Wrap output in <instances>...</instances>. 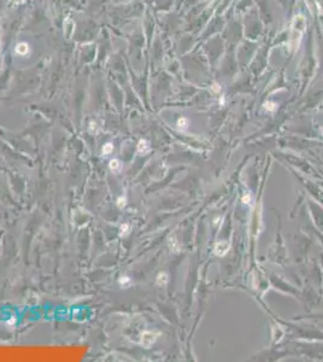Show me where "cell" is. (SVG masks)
Returning a JSON list of instances; mask_svg holds the SVG:
<instances>
[{
    "label": "cell",
    "instance_id": "1",
    "mask_svg": "<svg viewBox=\"0 0 323 362\" xmlns=\"http://www.w3.org/2000/svg\"><path fill=\"white\" fill-rule=\"evenodd\" d=\"M156 338H157L156 333H153V332H151V331H146L141 336V344L145 346V348H150V346L156 342Z\"/></svg>",
    "mask_w": 323,
    "mask_h": 362
},
{
    "label": "cell",
    "instance_id": "2",
    "mask_svg": "<svg viewBox=\"0 0 323 362\" xmlns=\"http://www.w3.org/2000/svg\"><path fill=\"white\" fill-rule=\"evenodd\" d=\"M229 250V244L227 241H220L215 245V253L216 255H220V256H223L227 253V251Z\"/></svg>",
    "mask_w": 323,
    "mask_h": 362
},
{
    "label": "cell",
    "instance_id": "3",
    "mask_svg": "<svg viewBox=\"0 0 323 362\" xmlns=\"http://www.w3.org/2000/svg\"><path fill=\"white\" fill-rule=\"evenodd\" d=\"M109 168L113 173H119L121 169H122V162L118 158H113L109 162Z\"/></svg>",
    "mask_w": 323,
    "mask_h": 362
},
{
    "label": "cell",
    "instance_id": "4",
    "mask_svg": "<svg viewBox=\"0 0 323 362\" xmlns=\"http://www.w3.org/2000/svg\"><path fill=\"white\" fill-rule=\"evenodd\" d=\"M137 153H140V155H146L148 151H150V144H148V141H146V140H140L139 141V144H137Z\"/></svg>",
    "mask_w": 323,
    "mask_h": 362
},
{
    "label": "cell",
    "instance_id": "5",
    "mask_svg": "<svg viewBox=\"0 0 323 362\" xmlns=\"http://www.w3.org/2000/svg\"><path fill=\"white\" fill-rule=\"evenodd\" d=\"M113 144L112 143H106L104 146H103V148H101V155L103 156H109V155H111L112 153V151H113Z\"/></svg>",
    "mask_w": 323,
    "mask_h": 362
},
{
    "label": "cell",
    "instance_id": "6",
    "mask_svg": "<svg viewBox=\"0 0 323 362\" xmlns=\"http://www.w3.org/2000/svg\"><path fill=\"white\" fill-rule=\"evenodd\" d=\"M118 282H119V285L122 286V287L127 289V287H129V286H132L133 280H132V278H129L128 275H124V277H122V278L118 280Z\"/></svg>",
    "mask_w": 323,
    "mask_h": 362
},
{
    "label": "cell",
    "instance_id": "7",
    "mask_svg": "<svg viewBox=\"0 0 323 362\" xmlns=\"http://www.w3.org/2000/svg\"><path fill=\"white\" fill-rule=\"evenodd\" d=\"M129 231H130V224H129V223H123V224L121 226L119 232H121V235H122V237H126V235L129 233Z\"/></svg>",
    "mask_w": 323,
    "mask_h": 362
},
{
    "label": "cell",
    "instance_id": "8",
    "mask_svg": "<svg viewBox=\"0 0 323 362\" xmlns=\"http://www.w3.org/2000/svg\"><path fill=\"white\" fill-rule=\"evenodd\" d=\"M116 204H117V206H118L119 209H123V208H124V206L127 205V198H126V197H123V195H121V197H118V198H117Z\"/></svg>",
    "mask_w": 323,
    "mask_h": 362
},
{
    "label": "cell",
    "instance_id": "9",
    "mask_svg": "<svg viewBox=\"0 0 323 362\" xmlns=\"http://www.w3.org/2000/svg\"><path fill=\"white\" fill-rule=\"evenodd\" d=\"M157 282H158V285H164V284H166V282H168V275H166L165 273L159 274L158 278H157Z\"/></svg>",
    "mask_w": 323,
    "mask_h": 362
},
{
    "label": "cell",
    "instance_id": "10",
    "mask_svg": "<svg viewBox=\"0 0 323 362\" xmlns=\"http://www.w3.org/2000/svg\"><path fill=\"white\" fill-rule=\"evenodd\" d=\"M247 201L250 202V197H247V195H246V197H244V202H247Z\"/></svg>",
    "mask_w": 323,
    "mask_h": 362
}]
</instances>
